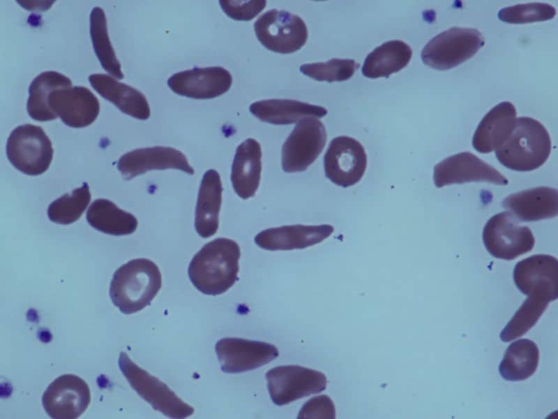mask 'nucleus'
I'll list each match as a JSON object with an SVG mask.
<instances>
[{
	"label": "nucleus",
	"mask_w": 558,
	"mask_h": 419,
	"mask_svg": "<svg viewBox=\"0 0 558 419\" xmlns=\"http://www.w3.org/2000/svg\"><path fill=\"white\" fill-rule=\"evenodd\" d=\"M239 244L227 238H217L205 245L193 256L188 276L194 286L205 295H220L238 280Z\"/></svg>",
	"instance_id": "nucleus-1"
},
{
	"label": "nucleus",
	"mask_w": 558,
	"mask_h": 419,
	"mask_svg": "<svg viewBox=\"0 0 558 419\" xmlns=\"http://www.w3.org/2000/svg\"><path fill=\"white\" fill-rule=\"evenodd\" d=\"M161 286V273L155 263L146 258L133 259L114 273L110 297L121 313L130 314L149 305Z\"/></svg>",
	"instance_id": "nucleus-2"
},
{
	"label": "nucleus",
	"mask_w": 558,
	"mask_h": 419,
	"mask_svg": "<svg viewBox=\"0 0 558 419\" xmlns=\"http://www.w3.org/2000/svg\"><path fill=\"white\" fill-rule=\"evenodd\" d=\"M548 130L538 120L520 117L507 141L495 150V156L504 166L515 171L527 172L540 168L551 152Z\"/></svg>",
	"instance_id": "nucleus-3"
},
{
	"label": "nucleus",
	"mask_w": 558,
	"mask_h": 419,
	"mask_svg": "<svg viewBox=\"0 0 558 419\" xmlns=\"http://www.w3.org/2000/svg\"><path fill=\"white\" fill-rule=\"evenodd\" d=\"M484 44L483 36L477 29L454 27L430 39L421 57L425 65L445 71L472 57Z\"/></svg>",
	"instance_id": "nucleus-4"
},
{
	"label": "nucleus",
	"mask_w": 558,
	"mask_h": 419,
	"mask_svg": "<svg viewBox=\"0 0 558 419\" xmlns=\"http://www.w3.org/2000/svg\"><path fill=\"white\" fill-rule=\"evenodd\" d=\"M119 367L130 386L156 411L170 418L182 419L194 409L179 398L165 383L136 365L125 352H121Z\"/></svg>",
	"instance_id": "nucleus-5"
},
{
	"label": "nucleus",
	"mask_w": 558,
	"mask_h": 419,
	"mask_svg": "<svg viewBox=\"0 0 558 419\" xmlns=\"http://www.w3.org/2000/svg\"><path fill=\"white\" fill-rule=\"evenodd\" d=\"M53 153L52 142L44 130L31 124L15 128L6 143V155L10 163L31 176L41 175L49 168Z\"/></svg>",
	"instance_id": "nucleus-6"
},
{
	"label": "nucleus",
	"mask_w": 558,
	"mask_h": 419,
	"mask_svg": "<svg viewBox=\"0 0 558 419\" xmlns=\"http://www.w3.org/2000/svg\"><path fill=\"white\" fill-rule=\"evenodd\" d=\"M254 29L257 39L266 48L280 54L300 50L308 36L303 20L283 10L266 11L255 22Z\"/></svg>",
	"instance_id": "nucleus-7"
},
{
	"label": "nucleus",
	"mask_w": 558,
	"mask_h": 419,
	"mask_svg": "<svg viewBox=\"0 0 558 419\" xmlns=\"http://www.w3.org/2000/svg\"><path fill=\"white\" fill-rule=\"evenodd\" d=\"M518 223L508 211L488 221L483 230V241L492 256L511 260L532 250L535 240L531 230Z\"/></svg>",
	"instance_id": "nucleus-8"
},
{
	"label": "nucleus",
	"mask_w": 558,
	"mask_h": 419,
	"mask_svg": "<svg viewBox=\"0 0 558 419\" xmlns=\"http://www.w3.org/2000/svg\"><path fill=\"white\" fill-rule=\"evenodd\" d=\"M270 397L277 406L288 404L299 399L319 393L326 389V376L299 365L278 366L266 374Z\"/></svg>",
	"instance_id": "nucleus-9"
},
{
	"label": "nucleus",
	"mask_w": 558,
	"mask_h": 419,
	"mask_svg": "<svg viewBox=\"0 0 558 419\" xmlns=\"http://www.w3.org/2000/svg\"><path fill=\"white\" fill-rule=\"evenodd\" d=\"M326 141L324 124L306 117L296 125L282 147V168L286 172L305 171L322 152Z\"/></svg>",
	"instance_id": "nucleus-10"
},
{
	"label": "nucleus",
	"mask_w": 558,
	"mask_h": 419,
	"mask_svg": "<svg viewBox=\"0 0 558 419\" xmlns=\"http://www.w3.org/2000/svg\"><path fill=\"white\" fill-rule=\"evenodd\" d=\"M513 280L528 297L547 302L558 297V262L555 257L538 254L516 263Z\"/></svg>",
	"instance_id": "nucleus-11"
},
{
	"label": "nucleus",
	"mask_w": 558,
	"mask_h": 419,
	"mask_svg": "<svg viewBox=\"0 0 558 419\" xmlns=\"http://www.w3.org/2000/svg\"><path fill=\"white\" fill-rule=\"evenodd\" d=\"M326 176L342 187L354 185L361 180L367 166V156L363 145L356 139L341 135L333 138L325 153Z\"/></svg>",
	"instance_id": "nucleus-12"
},
{
	"label": "nucleus",
	"mask_w": 558,
	"mask_h": 419,
	"mask_svg": "<svg viewBox=\"0 0 558 419\" xmlns=\"http://www.w3.org/2000/svg\"><path fill=\"white\" fill-rule=\"evenodd\" d=\"M90 402L88 384L74 374H64L54 379L42 396L44 410L54 419L77 418L87 409Z\"/></svg>",
	"instance_id": "nucleus-13"
},
{
	"label": "nucleus",
	"mask_w": 558,
	"mask_h": 419,
	"mask_svg": "<svg viewBox=\"0 0 558 419\" xmlns=\"http://www.w3.org/2000/svg\"><path fill=\"white\" fill-rule=\"evenodd\" d=\"M433 180L437 188L472 182H489L501 186L508 184V180L496 168L469 152L451 156L436 164Z\"/></svg>",
	"instance_id": "nucleus-14"
},
{
	"label": "nucleus",
	"mask_w": 558,
	"mask_h": 419,
	"mask_svg": "<svg viewBox=\"0 0 558 419\" xmlns=\"http://www.w3.org/2000/svg\"><path fill=\"white\" fill-rule=\"evenodd\" d=\"M215 350L225 373L237 374L257 369L278 356L273 344L255 340L227 337L218 340Z\"/></svg>",
	"instance_id": "nucleus-15"
},
{
	"label": "nucleus",
	"mask_w": 558,
	"mask_h": 419,
	"mask_svg": "<svg viewBox=\"0 0 558 419\" xmlns=\"http://www.w3.org/2000/svg\"><path fill=\"white\" fill-rule=\"evenodd\" d=\"M232 83L230 73L221 66L194 68L173 74L167 80L174 93L195 99H210L227 92Z\"/></svg>",
	"instance_id": "nucleus-16"
},
{
	"label": "nucleus",
	"mask_w": 558,
	"mask_h": 419,
	"mask_svg": "<svg viewBox=\"0 0 558 419\" xmlns=\"http://www.w3.org/2000/svg\"><path fill=\"white\" fill-rule=\"evenodd\" d=\"M117 168L123 178L130 180L149 170L176 169L195 173L186 156L178 149L156 146L128 152L119 159Z\"/></svg>",
	"instance_id": "nucleus-17"
},
{
	"label": "nucleus",
	"mask_w": 558,
	"mask_h": 419,
	"mask_svg": "<svg viewBox=\"0 0 558 419\" xmlns=\"http://www.w3.org/2000/svg\"><path fill=\"white\" fill-rule=\"evenodd\" d=\"M49 105L66 125L73 128L91 125L100 111L96 96L89 89L82 86L54 90L50 95Z\"/></svg>",
	"instance_id": "nucleus-18"
},
{
	"label": "nucleus",
	"mask_w": 558,
	"mask_h": 419,
	"mask_svg": "<svg viewBox=\"0 0 558 419\" xmlns=\"http://www.w3.org/2000/svg\"><path fill=\"white\" fill-rule=\"evenodd\" d=\"M333 230L329 224L283 226L261 231L255 237V242L269 251L302 249L323 242Z\"/></svg>",
	"instance_id": "nucleus-19"
},
{
	"label": "nucleus",
	"mask_w": 558,
	"mask_h": 419,
	"mask_svg": "<svg viewBox=\"0 0 558 419\" xmlns=\"http://www.w3.org/2000/svg\"><path fill=\"white\" fill-rule=\"evenodd\" d=\"M502 205L519 223L554 218L558 213V191L547 186L529 189L508 196Z\"/></svg>",
	"instance_id": "nucleus-20"
},
{
	"label": "nucleus",
	"mask_w": 558,
	"mask_h": 419,
	"mask_svg": "<svg viewBox=\"0 0 558 419\" xmlns=\"http://www.w3.org/2000/svg\"><path fill=\"white\" fill-rule=\"evenodd\" d=\"M516 109L508 101L493 107L481 119L472 139L474 148L488 154L501 147L509 138L516 122Z\"/></svg>",
	"instance_id": "nucleus-21"
},
{
	"label": "nucleus",
	"mask_w": 558,
	"mask_h": 419,
	"mask_svg": "<svg viewBox=\"0 0 558 419\" xmlns=\"http://www.w3.org/2000/svg\"><path fill=\"white\" fill-rule=\"evenodd\" d=\"M262 149L253 138L243 141L236 148L232 166L231 181L236 193L242 199L255 196L260 182Z\"/></svg>",
	"instance_id": "nucleus-22"
},
{
	"label": "nucleus",
	"mask_w": 558,
	"mask_h": 419,
	"mask_svg": "<svg viewBox=\"0 0 558 419\" xmlns=\"http://www.w3.org/2000/svg\"><path fill=\"white\" fill-rule=\"evenodd\" d=\"M89 81L100 96L121 112L140 120H146L150 117L149 103L139 90L103 73L90 75Z\"/></svg>",
	"instance_id": "nucleus-23"
},
{
	"label": "nucleus",
	"mask_w": 558,
	"mask_h": 419,
	"mask_svg": "<svg viewBox=\"0 0 558 419\" xmlns=\"http://www.w3.org/2000/svg\"><path fill=\"white\" fill-rule=\"evenodd\" d=\"M223 186L220 177L214 169L203 175L195 208V227L203 238L216 234L219 226Z\"/></svg>",
	"instance_id": "nucleus-24"
},
{
	"label": "nucleus",
	"mask_w": 558,
	"mask_h": 419,
	"mask_svg": "<svg viewBox=\"0 0 558 419\" xmlns=\"http://www.w3.org/2000/svg\"><path fill=\"white\" fill-rule=\"evenodd\" d=\"M250 112L262 122L285 125L306 117L321 118L327 114L322 106L291 99H267L255 101L250 105Z\"/></svg>",
	"instance_id": "nucleus-25"
},
{
	"label": "nucleus",
	"mask_w": 558,
	"mask_h": 419,
	"mask_svg": "<svg viewBox=\"0 0 558 419\" xmlns=\"http://www.w3.org/2000/svg\"><path fill=\"white\" fill-rule=\"evenodd\" d=\"M412 56V48L404 41L385 42L365 57L362 73L369 78H388L407 66Z\"/></svg>",
	"instance_id": "nucleus-26"
},
{
	"label": "nucleus",
	"mask_w": 558,
	"mask_h": 419,
	"mask_svg": "<svg viewBox=\"0 0 558 419\" xmlns=\"http://www.w3.org/2000/svg\"><path fill=\"white\" fill-rule=\"evenodd\" d=\"M87 222L93 228L112 235H126L133 233L137 220L131 213L118 207L107 199L94 200L86 212Z\"/></svg>",
	"instance_id": "nucleus-27"
},
{
	"label": "nucleus",
	"mask_w": 558,
	"mask_h": 419,
	"mask_svg": "<svg viewBox=\"0 0 558 419\" xmlns=\"http://www.w3.org/2000/svg\"><path fill=\"white\" fill-rule=\"evenodd\" d=\"M70 78L56 71H45L38 75L29 88L27 110L29 115L38 122H47L58 116L50 109L49 97L56 89L71 86Z\"/></svg>",
	"instance_id": "nucleus-28"
},
{
	"label": "nucleus",
	"mask_w": 558,
	"mask_h": 419,
	"mask_svg": "<svg viewBox=\"0 0 558 419\" xmlns=\"http://www.w3.org/2000/svg\"><path fill=\"white\" fill-rule=\"evenodd\" d=\"M538 361L539 350L536 344L527 339H518L507 348L499 372L506 381L525 380L536 372Z\"/></svg>",
	"instance_id": "nucleus-29"
},
{
	"label": "nucleus",
	"mask_w": 558,
	"mask_h": 419,
	"mask_svg": "<svg viewBox=\"0 0 558 419\" xmlns=\"http://www.w3.org/2000/svg\"><path fill=\"white\" fill-rule=\"evenodd\" d=\"M90 35L93 50L103 68L115 78L123 79L121 64L110 41L105 14L100 7H94L91 12Z\"/></svg>",
	"instance_id": "nucleus-30"
},
{
	"label": "nucleus",
	"mask_w": 558,
	"mask_h": 419,
	"mask_svg": "<svg viewBox=\"0 0 558 419\" xmlns=\"http://www.w3.org/2000/svg\"><path fill=\"white\" fill-rule=\"evenodd\" d=\"M89 185L84 182L80 187L52 201L47 208L50 220L58 224L67 225L80 218L91 200Z\"/></svg>",
	"instance_id": "nucleus-31"
},
{
	"label": "nucleus",
	"mask_w": 558,
	"mask_h": 419,
	"mask_svg": "<svg viewBox=\"0 0 558 419\" xmlns=\"http://www.w3.org/2000/svg\"><path fill=\"white\" fill-rule=\"evenodd\" d=\"M548 306V302L527 297L501 331L500 339L508 342L522 336L537 323Z\"/></svg>",
	"instance_id": "nucleus-32"
},
{
	"label": "nucleus",
	"mask_w": 558,
	"mask_h": 419,
	"mask_svg": "<svg viewBox=\"0 0 558 419\" xmlns=\"http://www.w3.org/2000/svg\"><path fill=\"white\" fill-rule=\"evenodd\" d=\"M359 67L354 59L334 58L326 62L303 64L300 71L315 80L332 82L349 79Z\"/></svg>",
	"instance_id": "nucleus-33"
},
{
	"label": "nucleus",
	"mask_w": 558,
	"mask_h": 419,
	"mask_svg": "<svg viewBox=\"0 0 558 419\" xmlns=\"http://www.w3.org/2000/svg\"><path fill=\"white\" fill-rule=\"evenodd\" d=\"M556 13L555 8L550 4L529 3L503 8L499 10L497 16L506 23L525 24L552 20Z\"/></svg>",
	"instance_id": "nucleus-34"
},
{
	"label": "nucleus",
	"mask_w": 558,
	"mask_h": 419,
	"mask_svg": "<svg viewBox=\"0 0 558 419\" xmlns=\"http://www.w3.org/2000/svg\"><path fill=\"white\" fill-rule=\"evenodd\" d=\"M219 4L223 12L233 20L250 21L265 8L266 1L220 0Z\"/></svg>",
	"instance_id": "nucleus-35"
},
{
	"label": "nucleus",
	"mask_w": 558,
	"mask_h": 419,
	"mask_svg": "<svg viewBox=\"0 0 558 419\" xmlns=\"http://www.w3.org/2000/svg\"><path fill=\"white\" fill-rule=\"evenodd\" d=\"M335 409L331 399L326 395L315 397L301 408L298 418H335Z\"/></svg>",
	"instance_id": "nucleus-36"
}]
</instances>
